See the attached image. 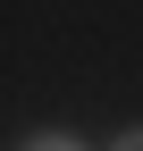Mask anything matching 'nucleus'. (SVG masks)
Masks as SVG:
<instances>
[{
	"mask_svg": "<svg viewBox=\"0 0 143 151\" xmlns=\"http://www.w3.org/2000/svg\"><path fill=\"white\" fill-rule=\"evenodd\" d=\"M118 143H126V151H143V126H126V134H118Z\"/></svg>",
	"mask_w": 143,
	"mask_h": 151,
	"instance_id": "1",
	"label": "nucleus"
}]
</instances>
